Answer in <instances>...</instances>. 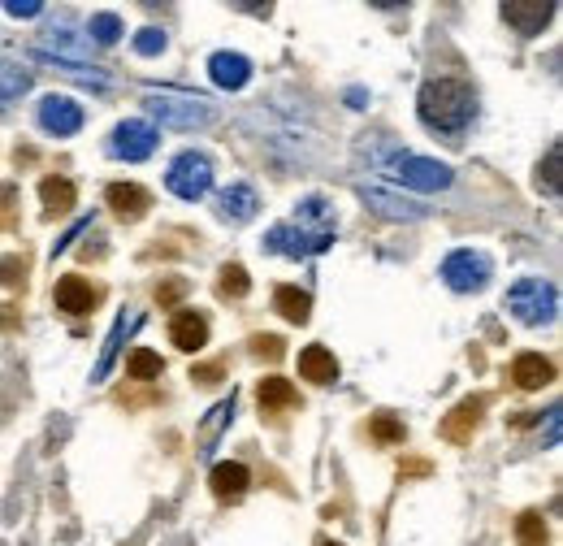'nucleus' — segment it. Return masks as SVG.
Returning a JSON list of instances; mask_svg holds the SVG:
<instances>
[{
    "label": "nucleus",
    "mask_w": 563,
    "mask_h": 546,
    "mask_svg": "<svg viewBox=\"0 0 563 546\" xmlns=\"http://www.w3.org/2000/svg\"><path fill=\"white\" fill-rule=\"evenodd\" d=\"M334 243V208L321 195H308L295 208V221H282L265 234V247L286 260H304V256H321Z\"/></svg>",
    "instance_id": "obj_1"
},
{
    "label": "nucleus",
    "mask_w": 563,
    "mask_h": 546,
    "mask_svg": "<svg viewBox=\"0 0 563 546\" xmlns=\"http://www.w3.org/2000/svg\"><path fill=\"white\" fill-rule=\"evenodd\" d=\"M416 113H421V122L429 130L455 135V130H464L473 122L477 91L464 78H429V83H421V96H416Z\"/></svg>",
    "instance_id": "obj_2"
},
{
    "label": "nucleus",
    "mask_w": 563,
    "mask_h": 546,
    "mask_svg": "<svg viewBox=\"0 0 563 546\" xmlns=\"http://www.w3.org/2000/svg\"><path fill=\"white\" fill-rule=\"evenodd\" d=\"M143 109L161 126H174V130H195V126L217 122V104L195 96V91H148V96H143Z\"/></svg>",
    "instance_id": "obj_3"
},
{
    "label": "nucleus",
    "mask_w": 563,
    "mask_h": 546,
    "mask_svg": "<svg viewBox=\"0 0 563 546\" xmlns=\"http://www.w3.org/2000/svg\"><path fill=\"white\" fill-rule=\"evenodd\" d=\"M507 312L525 325H546V321H555V312H559V291L542 278H520L512 291H507Z\"/></svg>",
    "instance_id": "obj_4"
},
{
    "label": "nucleus",
    "mask_w": 563,
    "mask_h": 546,
    "mask_svg": "<svg viewBox=\"0 0 563 546\" xmlns=\"http://www.w3.org/2000/svg\"><path fill=\"white\" fill-rule=\"evenodd\" d=\"M390 169V178H399L408 191H447L451 182H455V169L451 165H442V161H429V156H416V152H399V156H390L386 161Z\"/></svg>",
    "instance_id": "obj_5"
},
{
    "label": "nucleus",
    "mask_w": 563,
    "mask_h": 546,
    "mask_svg": "<svg viewBox=\"0 0 563 546\" xmlns=\"http://www.w3.org/2000/svg\"><path fill=\"white\" fill-rule=\"evenodd\" d=\"M165 187L178 195V200H204L208 187H213V161L204 152H182L165 174Z\"/></svg>",
    "instance_id": "obj_6"
},
{
    "label": "nucleus",
    "mask_w": 563,
    "mask_h": 546,
    "mask_svg": "<svg viewBox=\"0 0 563 546\" xmlns=\"http://www.w3.org/2000/svg\"><path fill=\"white\" fill-rule=\"evenodd\" d=\"M490 256H481V252H468V247H460V252H451L447 260H442V282L451 286V291H481V286L490 282Z\"/></svg>",
    "instance_id": "obj_7"
},
{
    "label": "nucleus",
    "mask_w": 563,
    "mask_h": 546,
    "mask_svg": "<svg viewBox=\"0 0 563 546\" xmlns=\"http://www.w3.org/2000/svg\"><path fill=\"white\" fill-rule=\"evenodd\" d=\"M360 195H364V204H369L373 213H382L386 221H421L425 217L421 200H412V195L386 187V182H364Z\"/></svg>",
    "instance_id": "obj_8"
},
{
    "label": "nucleus",
    "mask_w": 563,
    "mask_h": 546,
    "mask_svg": "<svg viewBox=\"0 0 563 546\" xmlns=\"http://www.w3.org/2000/svg\"><path fill=\"white\" fill-rule=\"evenodd\" d=\"M35 117H39V130H44V135H57V139H70L83 130V104L70 96H44Z\"/></svg>",
    "instance_id": "obj_9"
},
{
    "label": "nucleus",
    "mask_w": 563,
    "mask_h": 546,
    "mask_svg": "<svg viewBox=\"0 0 563 546\" xmlns=\"http://www.w3.org/2000/svg\"><path fill=\"white\" fill-rule=\"evenodd\" d=\"M109 152L122 156V161H143V156L156 152V126L148 122V117H130V122H122L113 130Z\"/></svg>",
    "instance_id": "obj_10"
},
{
    "label": "nucleus",
    "mask_w": 563,
    "mask_h": 546,
    "mask_svg": "<svg viewBox=\"0 0 563 546\" xmlns=\"http://www.w3.org/2000/svg\"><path fill=\"white\" fill-rule=\"evenodd\" d=\"M52 299H57V308L65 312V317H83V312H91V308L100 304V286H91L87 278L70 273V278H61V282H57Z\"/></svg>",
    "instance_id": "obj_11"
},
{
    "label": "nucleus",
    "mask_w": 563,
    "mask_h": 546,
    "mask_svg": "<svg viewBox=\"0 0 563 546\" xmlns=\"http://www.w3.org/2000/svg\"><path fill=\"white\" fill-rule=\"evenodd\" d=\"M551 13H555V0H507V5H503L507 26H516L520 35H538V31H546Z\"/></svg>",
    "instance_id": "obj_12"
},
{
    "label": "nucleus",
    "mask_w": 563,
    "mask_h": 546,
    "mask_svg": "<svg viewBox=\"0 0 563 546\" xmlns=\"http://www.w3.org/2000/svg\"><path fill=\"white\" fill-rule=\"evenodd\" d=\"M512 382L520 390H542L546 382H555V360L542 351H520L512 360Z\"/></svg>",
    "instance_id": "obj_13"
},
{
    "label": "nucleus",
    "mask_w": 563,
    "mask_h": 546,
    "mask_svg": "<svg viewBox=\"0 0 563 546\" xmlns=\"http://www.w3.org/2000/svg\"><path fill=\"white\" fill-rule=\"evenodd\" d=\"M247 486H252V473H247V464H239V460H221V464H213V473H208V490H213L217 499H243Z\"/></svg>",
    "instance_id": "obj_14"
},
{
    "label": "nucleus",
    "mask_w": 563,
    "mask_h": 546,
    "mask_svg": "<svg viewBox=\"0 0 563 546\" xmlns=\"http://www.w3.org/2000/svg\"><path fill=\"white\" fill-rule=\"evenodd\" d=\"M109 208L122 221H139L152 208V195L139 182H109Z\"/></svg>",
    "instance_id": "obj_15"
},
{
    "label": "nucleus",
    "mask_w": 563,
    "mask_h": 546,
    "mask_svg": "<svg viewBox=\"0 0 563 546\" xmlns=\"http://www.w3.org/2000/svg\"><path fill=\"white\" fill-rule=\"evenodd\" d=\"M44 44H61V52L65 57H57V61H78V57H91V39L78 31V26L70 22V18H52L48 26H44Z\"/></svg>",
    "instance_id": "obj_16"
},
{
    "label": "nucleus",
    "mask_w": 563,
    "mask_h": 546,
    "mask_svg": "<svg viewBox=\"0 0 563 546\" xmlns=\"http://www.w3.org/2000/svg\"><path fill=\"white\" fill-rule=\"evenodd\" d=\"M169 338H174L178 351H200L208 343V317L204 312H174V321H169Z\"/></svg>",
    "instance_id": "obj_17"
},
{
    "label": "nucleus",
    "mask_w": 563,
    "mask_h": 546,
    "mask_svg": "<svg viewBox=\"0 0 563 546\" xmlns=\"http://www.w3.org/2000/svg\"><path fill=\"white\" fill-rule=\"evenodd\" d=\"M299 377L312 386H330L334 377H338V360H334V351L330 347H321V343H312L299 351Z\"/></svg>",
    "instance_id": "obj_18"
},
{
    "label": "nucleus",
    "mask_w": 563,
    "mask_h": 546,
    "mask_svg": "<svg viewBox=\"0 0 563 546\" xmlns=\"http://www.w3.org/2000/svg\"><path fill=\"white\" fill-rule=\"evenodd\" d=\"M208 74H213V83L221 91H239V87H247V78H252V61L239 57V52H217V57L208 61Z\"/></svg>",
    "instance_id": "obj_19"
},
{
    "label": "nucleus",
    "mask_w": 563,
    "mask_h": 546,
    "mask_svg": "<svg viewBox=\"0 0 563 546\" xmlns=\"http://www.w3.org/2000/svg\"><path fill=\"white\" fill-rule=\"evenodd\" d=\"M139 321H143L139 312H122V317H117L113 334H109V343H104V351H100V364H96V373H91V377H96V382H104V377H109V369L117 364V351H122V343H126V338L139 330Z\"/></svg>",
    "instance_id": "obj_20"
},
{
    "label": "nucleus",
    "mask_w": 563,
    "mask_h": 546,
    "mask_svg": "<svg viewBox=\"0 0 563 546\" xmlns=\"http://www.w3.org/2000/svg\"><path fill=\"white\" fill-rule=\"evenodd\" d=\"M481 408H486L481 399H464L460 408H451L447 416H442V434H447V442H468L473 438V429L481 421Z\"/></svg>",
    "instance_id": "obj_21"
},
{
    "label": "nucleus",
    "mask_w": 563,
    "mask_h": 546,
    "mask_svg": "<svg viewBox=\"0 0 563 546\" xmlns=\"http://www.w3.org/2000/svg\"><path fill=\"white\" fill-rule=\"evenodd\" d=\"M39 200H44V213H70L74 200H78V191H74L70 178L48 174L44 182H39Z\"/></svg>",
    "instance_id": "obj_22"
},
{
    "label": "nucleus",
    "mask_w": 563,
    "mask_h": 546,
    "mask_svg": "<svg viewBox=\"0 0 563 546\" xmlns=\"http://www.w3.org/2000/svg\"><path fill=\"white\" fill-rule=\"evenodd\" d=\"M273 308H278V317L304 325L308 312H312V295L304 291V286H278V291H273Z\"/></svg>",
    "instance_id": "obj_23"
},
{
    "label": "nucleus",
    "mask_w": 563,
    "mask_h": 546,
    "mask_svg": "<svg viewBox=\"0 0 563 546\" xmlns=\"http://www.w3.org/2000/svg\"><path fill=\"white\" fill-rule=\"evenodd\" d=\"M35 61L39 65H52V70H57V74H70V78H78V83H83V87H109L113 83V74L109 70H91V65H74V61H57V57H48V52H39L35 48Z\"/></svg>",
    "instance_id": "obj_24"
},
{
    "label": "nucleus",
    "mask_w": 563,
    "mask_h": 546,
    "mask_svg": "<svg viewBox=\"0 0 563 546\" xmlns=\"http://www.w3.org/2000/svg\"><path fill=\"white\" fill-rule=\"evenodd\" d=\"M256 208H260V200L247 182H234V187L221 191V213H226L230 221H252Z\"/></svg>",
    "instance_id": "obj_25"
},
{
    "label": "nucleus",
    "mask_w": 563,
    "mask_h": 546,
    "mask_svg": "<svg viewBox=\"0 0 563 546\" xmlns=\"http://www.w3.org/2000/svg\"><path fill=\"white\" fill-rule=\"evenodd\" d=\"M256 395H260V408H265V412H282V408H295V403H299L295 386L286 382V377H265Z\"/></svg>",
    "instance_id": "obj_26"
},
{
    "label": "nucleus",
    "mask_w": 563,
    "mask_h": 546,
    "mask_svg": "<svg viewBox=\"0 0 563 546\" xmlns=\"http://www.w3.org/2000/svg\"><path fill=\"white\" fill-rule=\"evenodd\" d=\"M516 542L520 546H551V529H546L542 512H520L516 516Z\"/></svg>",
    "instance_id": "obj_27"
},
{
    "label": "nucleus",
    "mask_w": 563,
    "mask_h": 546,
    "mask_svg": "<svg viewBox=\"0 0 563 546\" xmlns=\"http://www.w3.org/2000/svg\"><path fill=\"white\" fill-rule=\"evenodd\" d=\"M31 91V74L13 61H0V100H18Z\"/></svg>",
    "instance_id": "obj_28"
},
{
    "label": "nucleus",
    "mask_w": 563,
    "mask_h": 546,
    "mask_svg": "<svg viewBox=\"0 0 563 546\" xmlns=\"http://www.w3.org/2000/svg\"><path fill=\"white\" fill-rule=\"evenodd\" d=\"M161 369H165V360L156 356V351H148V347H139V351H130V356H126V373L139 377V382H152V377H161Z\"/></svg>",
    "instance_id": "obj_29"
},
{
    "label": "nucleus",
    "mask_w": 563,
    "mask_h": 546,
    "mask_svg": "<svg viewBox=\"0 0 563 546\" xmlns=\"http://www.w3.org/2000/svg\"><path fill=\"white\" fill-rule=\"evenodd\" d=\"M230 416H234V399L217 403V408L204 416V425H200V451H213V442L221 438V425H226Z\"/></svg>",
    "instance_id": "obj_30"
},
{
    "label": "nucleus",
    "mask_w": 563,
    "mask_h": 546,
    "mask_svg": "<svg viewBox=\"0 0 563 546\" xmlns=\"http://www.w3.org/2000/svg\"><path fill=\"white\" fill-rule=\"evenodd\" d=\"M87 39H91V44H100V48L117 44V39H122V18H117V13H96V18H91Z\"/></svg>",
    "instance_id": "obj_31"
},
{
    "label": "nucleus",
    "mask_w": 563,
    "mask_h": 546,
    "mask_svg": "<svg viewBox=\"0 0 563 546\" xmlns=\"http://www.w3.org/2000/svg\"><path fill=\"white\" fill-rule=\"evenodd\" d=\"M217 286H221V295H226V299H243L247 291H252V278H247L243 265H226V269H221V278H217Z\"/></svg>",
    "instance_id": "obj_32"
},
{
    "label": "nucleus",
    "mask_w": 563,
    "mask_h": 546,
    "mask_svg": "<svg viewBox=\"0 0 563 546\" xmlns=\"http://www.w3.org/2000/svg\"><path fill=\"white\" fill-rule=\"evenodd\" d=\"M369 429H373V438H377V442H403V434H408L395 412H377L373 421H369Z\"/></svg>",
    "instance_id": "obj_33"
},
{
    "label": "nucleus",
    "mask_w": 563,
    "mask_h": 546,
    "mask_svg": "<svg viewBox=\"0 0 563 546\" xmlns=\"http://www.w3.org/2000/svg\"><path fill=\"white\" fill-rule=\"evenodd\" d=\"M161 48H165V31H156V26H143L135 35V52H143V57H156Z\"/></svg>",
    "instance_id": "obj_34"
},
{
    "label": "nucleus",
    "mask_w": 563,
    "mask_h": 546,
    "mask_svg": "<svg viewBox=\"0 0 563 546\" xmlns=\"http://www.w3.org/2000/svg\"><path fill=\"white\" fill-rule=\"evenodd\" d=\"M559 161H563L559 148L546 152V169H542V191L546 195H559Z\"/></svg>",
    "instance_id": "obj_35"
},
{
    "label": "nucleus",
    "mask_w": 563,
    "mask_h": 546,
    "mask_svg": "<svg viewBox=\"0 0 563 546\" xmlns=\"http://www.w3.org/2000/svg\"><path fill=\"white\" fill-rule=\"evenodd\" d=\"M221 377H226V364H221V360L191 369V382H195V386H213V382H221Z\"/></svg>",
    "instance_id": "obj_36"
},
{
    "label": "nucleus",
    "mask_w": 563,
    "mask_h": 546,
    "mask_svg": "<svg viewBox=\"0 0 563 546\" xmlns=\"http://www.w3.org/2000/svg\"><path fill=\"white\" fill-rule=\"evenodd\" d=\"M182 295H187V282L182 278H169V282L156 286V299H161V304H178Z\"/></svg>",
    "instance_id": "obj_37"
},
{
    "label": "nucleus",
    "mask_w": 563,
    "mask_h": 546,
    "mask_svg": "<svg viewBox=\"0 0 563 546\" xmlns=\"http://www.w3.org/2000/svg\"><path fill=\"white\" fill-rule=\"evenodd\" d=\"M252 351H256V356H269V360H273V356H282V338L256 334V338H252Z\"/></svg>",
    "instance_id": "obj_38"
},
{
    "label": "nucleus",
    "mask_w": 563,
    "mask_h": 546,
    "mask_svg": "<svg viewBox=\"0 0 563 546\" xmlns=\"http://www.w3.org/2000/svg\"><path fill=\"white\" fill-rule=\"evenodd\" d=\"M39 9H44L39 0H5V13H13V18H35Z\"/></svg>",
    "instance_id": "obj_39"
},
{
    "label": "nucleus",
    "mask_w": 563,
    "mask_h": 546,
    "mask_svg": "<svg viewBox=\"0 0 563 546\" xmlns=\"http://www.w3.org/2000/svg\"><path fill=\"white\" fill-rule=\"evenodd\" d=\"M0 278H5V282L18 278V260H5V265H0Z\"/></svg>",
    "instance_id": "obj_40"
},
{
    "label": "nucleus",
    "mask_w": 563,
    "mask_h": 546,
    "mask_svg": "<svg viewBox=\"0 0 563 546\" xmlns=\"http://www.w3.org/2000/svg\"><path fill=\"white\" fill-rule=\"evenodd\" d=\"M325 546H338V542H325Z\"/></svg>",
    "instance_id": "obj_41"
}]
</instances>
